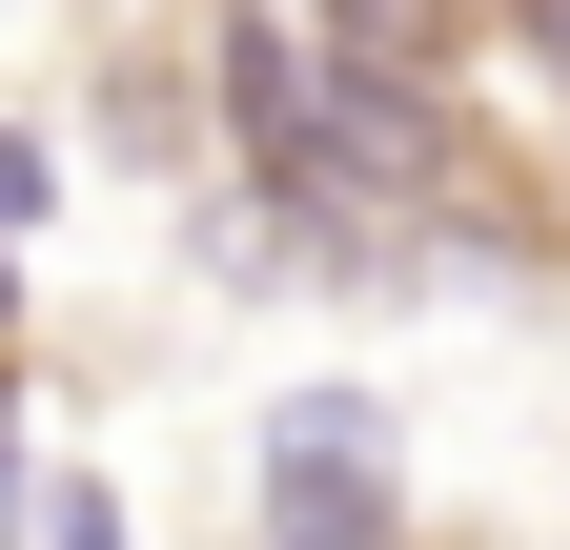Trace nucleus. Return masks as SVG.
I'll use <instances>...</instances> for the list:
<instances>
[{
    "mask_svg": "<svg viewBox=\"0 0 570 550\" xmlns=\"http://www.w3.org/2000/svg\"><path fill=\"white\" fill-rule=\"evenodd\" d=\"M265 550H387V429L346 387H306L265 429Z\"/></svg>",
    "mask_w": 570,
    "mask_h": 550,
    "instance_id": "obj_1",
    "label": "nucleus"
},
{
    "mask_svg": "<svg viewBox=\"0 0 570 550\" xmlns=\"http://www.w3.org/2000/svg\"><path fill=\"white\" fill-rule=\"evenodd\" d=\"M306 21H326V82H387V102H428V82L469 61V21H489V0H306Z\"/></svg>",
    "mask_w": 570,
    "mask_h": 550,
    "instance_id": "obj_2",
    "label": "nucleus"
},
{
    "mask_svg": "<svg viewBox=\"0 0 570 550\" xmlns=\"http://www.w3.org/2000/svg\"><path fill=\"white\" fill-rule=\"evenodd\" d=\"M530 41H550V61H570V0H530Z\"/></svg>",
    "mask_w": 570,
    "mask_h": 550,
    "instance_id": "obj_3",
    "label": "nucleus"
}]
</instances>
